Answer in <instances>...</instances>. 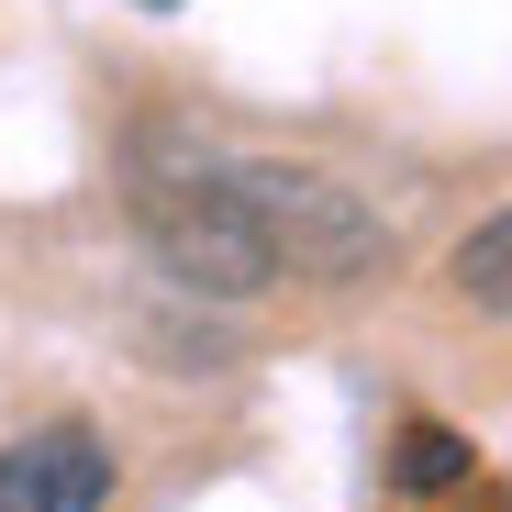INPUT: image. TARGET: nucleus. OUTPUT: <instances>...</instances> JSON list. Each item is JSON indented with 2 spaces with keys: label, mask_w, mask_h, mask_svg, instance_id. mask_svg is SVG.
<instances>
[{
  "label": "nucleus",
  "mask_w": 512,
  "mask_h": 512,
  "mask_svg": "<svg viewBox=\"0 0 512 512\" xmlns=\"http://www.w3.org/2000/svg\"><path fill=\"white\" fill-rule=\"evenodd\" d=\"M134 234L156 245V268L179 290H212V301L279 290V245H268V212H256L245 167H145L134 179Z\"/></svg>",
  "instance_id": "nucleus-1"
},
{
  "label": "nucleus",
  "mask_w": 512,
  "mask_h": 512,
  "mask_svg": "<svg viewBox=\"0 0 512 512\" xmlns=\"http://www.w3.org/2000/svg\"><path fill=\"white\" fill-rule=\"evenodd\" d=\"M256 212H268V245H279V279H323V290H357L390 268V234L379 212L346 190V179H312V167H245Z\"/></svg>",
  "instance_id": "nucleus-2"
},
{
  "label": "nucleus",
  "mask_w": 512,
  "mask_h": 512,
  "mask_svg": "<svg viewBox=\"0 0 512 512\" xmlns=\"http://www.w3.org/2000/svg\"><path fill=\"white\" fill-rule=\"evenodd\" d=\"M112 501V446H101V423H34V435L0 446V512H101Z\"/></svg>",
  "instance_id": "nucleus-3"
},
{
  "label": "nucleus",
  "mask_w": 512,
  "mask_h": 512,
  "mask_svg": "<svg viewBox=\"0 0 512 512\" xmlns=\"http://www.w3.org/2000/svg\"><path fill=\"white\" fill-rule=\"evenodd\" d=\"M446 290H457L468 312L512 323V212H490L479 234H457V256H446Z\"/></svg>",
  "instance_id": "nucleus-4"
},
{
  "label": "nucleus",
  "mask_w": 512,
  "mask_h": 512,
  "mask_svg": "<svg viewBox=\"0 0 512 512\" xmlns=\"http://www.w3.org/2000/svg\"><path fill=\"white\" fill-rule=\"evenodd\" d=\"M468 435L457 423H401L390 435V490H412V501H435V490H468Z\"/></svg>",
  "instance_id": "nucleus-5"
},
{
  "label": "nucleus",
  "mask_w": 512,
  "mask_h": 512,
  "mask_svg": "<svg viewBox=\"0 0 512 512\" xmlns=\"http://www.w3.org/2000/svg\"><path fill=\"white\" fill-rule=\"evenodd\" d=\"M479 512H512V501H501V490H490V501H479Z\"/></svg>",
  "instance_id": "nucleus-6"
},
{
  "label": "nucleus",
  "mask_w": 512,
  "mask_h": 512,
  "mask_svg": "<svg viewBox=\"0 0 512 512\" xmlns=\"http://www.w3.org/2000/svg\"><path fill=\"white\" fill-rule=\"evenodd\" d=\"M145 12H167V0H145Z\"/></svg>",
  "instance_id": "nucleus-7"
}]
</instances>
